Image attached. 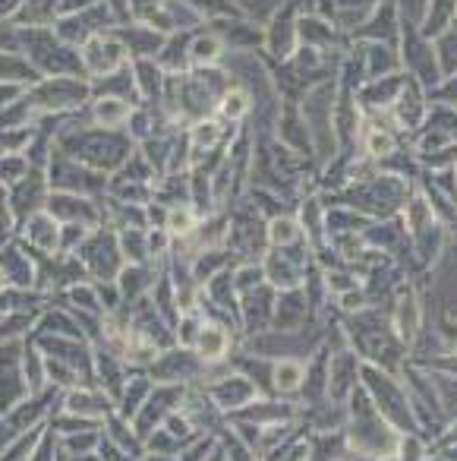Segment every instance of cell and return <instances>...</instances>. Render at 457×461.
I'll return each instance as SVG.
<instances>
[{
  "instance_id": "1",
  "label": "cell",
  "mask_w": 457,
  "mask_h": 461,
  "mask_svg": "<svg viewBox=\"0 0 457 461\" xmlns=\"http://www.w3.org/2000/svg\"><path fill=\"white\" fill-rule=\"evenodd\" d=\"M419 320H423V310H419L417 294H413V291H407V294L398 301V307H394V316H391V332H398V339H400V341L417 339V332H419Z\"/></svg>"
},
{
  "instance_id": "2",
  "label": "cell",
  "mask_w": 457,
  "mask_h": 461,
  "mask_svg": "<svg viewBox=\"0 0 457 461\" xmlns=\"http://www.w3.org/2000/svg\"><path fill=\"white\" fill-rule=\"evenodd\" d=\"M274 389L278 392H284V395H291V392H297L300 385L306 383V364L303 360H291V357H284V360H278L274 364Z\"/></svg>"
},
{
  "instance_id": "3",
  "label": "cell",
  "mask_w": 457,
  "mask_h": 461,
  "mask_svg": "<svg viewBox=\"0 0 457 461\" xmlns=\"http://www.w3.org/2000/svg\"><path fill=\"white\" fill-rule=\"evenodd\" d=\"M199 351L209 360L224 357V351H228V335H224L221 329H202V335H199Z\"/></svg>"
},
{
  "instance_id": "4",
  "label": "cell",
  "mask_w": 457,
  "mask_h": 461,
  "mask_svg": "<svg viewBox=\"0 0 457 461\" xmlns=\"http://www.w3.org/2000/svg\"><path fill=\"white\" fill-rule=\"evenodd\" d=\"M297 238V224L293 221H274L272 224V240L274 244H291Z\"/></svg>"
}]
</instances>
